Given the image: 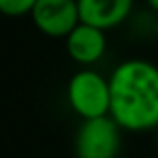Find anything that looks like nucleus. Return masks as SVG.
<instances>
[{
    "instance_id": "f257e3e1",
    "label": "nucleus",
    "mask_w": 158,
    "mask_h": 158,
    "mask_svg": "<svg viewBox=\"0 0 158 158\" xmlns=\"http://www.w3.org/2000/svg\"><path fill=\"white\" fill-rule=\"evenodd\" d=\"M110 116L122 130L158 128V66L142 58L124 60L110 74Z\"/></svg>"
},
{
    "instance_id": "f03ea898",
    "label": "nucleus",
    "mask_w": 158,
    "mask_h": 158,
    "mask_svg": "<svg viewBox=\"0 0 158 158\" xmlns=\"http://www.w3.org/2000/svg\"><path fill=\"white\" fill-rule=\"evenodd\" d=\"M66 100L80 120L110 114V80L92 68H80L66 84Z\"/></svg>"
},
{
    "instance_id": "7ed1b4c3",
    "label": "nucleus",
    "mask_w": 158,
    "mask_h": 158,
    "mask_svg": "<svg viewBox=\"0 0 158 158\" xmlns=\"http://www.w3.org/2000/svg\"><path fill=\"white\" fill-rule=\"evenodd\" d=\"M122 142V128L108 116L82 120L74 136L76 158H116Z\"/></svg>"
},
{
    "instance_id": "20e7f679",
    "label": "nucleus",
    "mask_w": 158,
    "mask_h": 158,
    "mask_svg": "<svg viewBox=\"0 0 158 158\" xmlns=\"http://www.w3.org/2000/svg\"><path fill=\"white\" fill-rule=\"evenodd\" d=\"M30 18L36 30L50 38H66L82 22L78 0H38Z\"/></svg>"
},
{
    "instance_id": "39448f33",
    "label": "nucleus",
    "mask_w": 158,
    "mask_h": 158,
    "mask_svg": "<svg viewBox=\"0 0 158 158\" xmlns=\"http://www.w3.org/2000/svg\"><path fill=\"white\" fill-rule=\"evenodd\" d=\"M66 52L76 64L82 68L96 64L106 52V32L92 24L80 22L68 36L64 38Z\"/></svg>"
},
{
    "instance_id": "423d86ee",
    "label": "nucleus",
    "mask_w": 158,
    "mask_h": 158,
    "mask_svg": "<svg viewBox=\"0 0 158 158\" xmlns=\"http://www.w3.org/2000/svg\"><path fill=\"white\" fill-rule=\"evenodd\" d=\"M132 8L134 0H78L80 20L104 32L126 22Z\"/></svg>"
},
{
    "instance_id": "0eeeda50",
    "label": "nucleus",
    "mask_w": 158,
    "mask_h": 158,
    "mask_svg": "<svg viewBox=\"0 0 158 158\" xmlns=\"http://www.w3.org/2000/svg\"><path fill=\"white\" fill-rule=\"evenodd\" d=\"M38 0H0V14L8 18H18L32 12Z\"/></svg>"
},
{
    "instance_id": "6e6552de",
    "label": "nucleus",
    "mask_w": 158,
    "mask_h": 158,
    "mask_svg": "<svg viewBox=\"0 0 158 158\" xmlns=\"http://www.w3.org/2000/svg\"><path fill=\"white\" fill-rule=\"evenodd\" d=\"M146 4L152 8L154 12H158V0H146Z\"/></svg>"
},
{
    "instance_id": "1a4fd4ad",
    "label": "nucleus",
    "mask_w": 158,
    "mask_h": 158,
    "mask_svg": "<svg viewBox=\"0 0 158 158\" xmlns=\"http://www.w3.org/2000/svg\"><path fill=\"white\" fill-rule=\"evenodd\" d=\"M154 36H156V40H158V16H156V20H154Z\"/></svg>"
},
{
    "instance_id": "9d476101",
    "label": "nucleus",
    "mask_w": 158,
    "mask_h": 158,
    "mask_svg": "<svg viewBox=\"0 0 158 158\" xmlns=\"http://www.w3.org/2000/svg\"><path fill=\"white\" fill-rule=\"evenodd\" d=\"M156 140H158V128H156Z\"/></svg>"
}]
</instances>
